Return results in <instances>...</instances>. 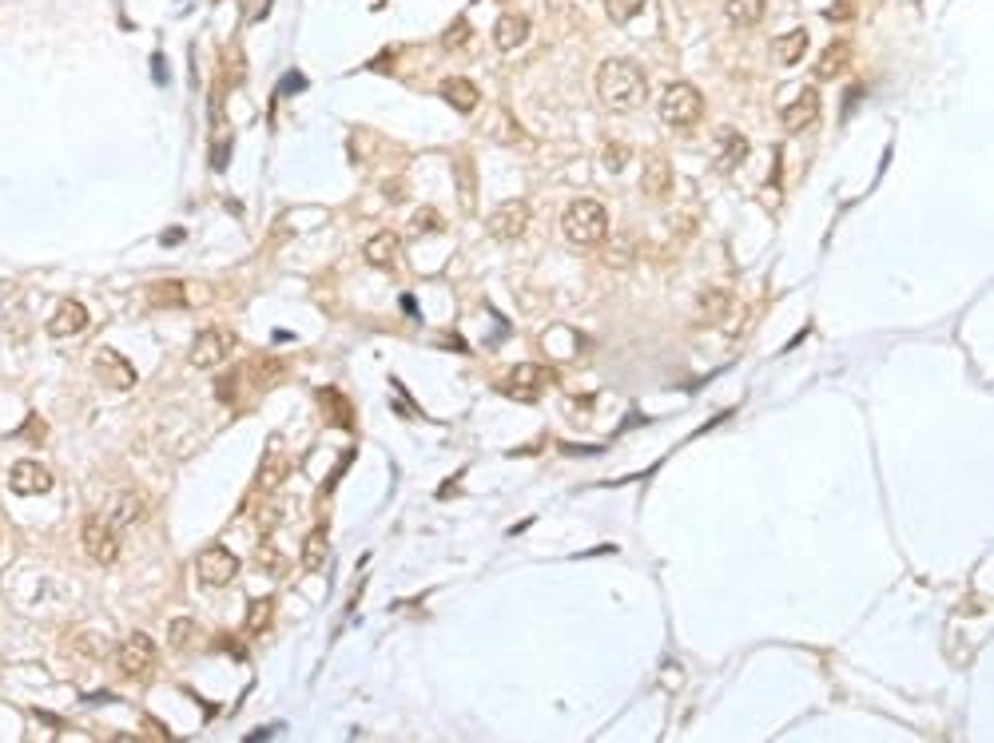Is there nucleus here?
Segmentation results:
<instances>
[{"label": "nucleus", "mask_w": 994, "mask_h": 743, "mask_svg": "<svg viewBox=\"0 0 994 743\" xmlns=\"http://www.w3.org/2000/svg\"><path fill=\"white\" fill-rule=\"evenodd\" d=\"M597 100L609 112H637L649 100V76L633 60H605L597 68Z\"/></svg>", "instance_id": "1"}, {"label": "nucleus", "mask_w": 994, "mask_h": 743, "mask_svg": "<svg viewBox=\"0 0 994 743\" xmlns=\"http://www.w3.org/2000/svg\"><path fill=\"white\" fill-rule=\"evenodd\" d=\"M561 231L577 247H597L609 235V211L597 199H573L561 215Z\"/></svg>", "instance_id": "2"}, {"label": "nucleus", "mask_w": 994, "mask_h": 743, "mask_svg": "<svg viewBox=\"0 0 994 743\" xmlns=\"http://www.w3.org/2000/svg\"><path fill=\"white\" fill-rule=\"evenodd\" d=\"M657 112H661V120L668 128H692V124L704 116V96H700L692 84L676 80V84H668L661 92Z\"/></svg>", "instance_id": "3"}, {"label": "nucleus", "mask_w": 994, "mask_h": 743, "mask_svg": "<svg viewBox=\"0 0 994 743\" xmlns=\"http://www.w3.org/2000/svg\"><path fill=\"white\" fill-rule=\"evenodd\" d=\"M116 672L124 680H148L156 672V640L148 632H132L116 648Z\"/></svg>", "instance_id": "4"}, {"label": "nucleus", "mask_w": 994, "mask_h": 743, "mask_svg": "<svg viewBox=\"0 0 994 743\" xmlns=\"http://www.w3.org/2000/svg\"><path fill=\"white\" fill-rule=\"evenodd\" d=\"M231 354H235V334L223 330V326L199 330L195 342H191V350H187V358H191L195 370H215V366H223Z\"/></svg>", "instance_id": "5"}, {"label": "nucleus", "mask_w": 994, "mask_h": 743, "mask_svg": "<svg viewBox=\"0 0 994 743\" xmlns=\"http://www.w3.org/2000/svg\"><path fill=\"white\" fill-rule=\"evenodd\" d=\"M80 541H84L88 561H96V565H116L120 561V537L104 517H84Z\"/></svg>", "instance_id": "6"}, {"label": "nucleus", "mask_w": 994, "mask_h": 743, "mask_svg": "<svg viewBox=\"0 0 994 743\" xmlns=\"http://www.w3.org/2000/svg\"><path fill=\"white\" fill-rule=\"evenodd\" d=\"M549 386H553V370H549V366H537V362H521V366H513L509 378H505V394L517 398V402H537Z\"/></svg>", "instance_id": "7"}, {"label": "nucleus", "mask_w": 994, "mask_h": 743, "mask_svg": "<svg viewBox=\"0 0 994 743\" xmlns=\"http://www.w3.org/2000/svg\"><path fill=\"white\" fill-rule=\"evenodd\" d=\"M195 573H199L203 585L223 589V585H231L239 577V557L231 549H223V545H211V549H203L195 557Z\"/></svg>", "instance_id": "8"}, {"label": "nucleus", "mask_w": 994, "mask_h": 743, "mask_svg": "<svg viewBox=\"0 0 994 743\" xmlns=\"http://www.w3.org/2000/svg\"><path fill=\"white\" fill-rule=\"evenodd\" d=\"M291 469H295V461H291V453L287 446L279 442V438H271L267 449H263V457H259V473H255V485H259V493H275L287 477H291Z\"/></svg>", "instance_id": "9"}, {"label": "nucleus", "mask_w": 994, "mask_h": 743, "mask_svg": "<svg viewBox=\"0 0 994 743\" xmlns=\"http://www.w3.org/2000/svg\"><path fill=\"white\" fill-rule=\"evenodd\" d=\"M92 370H96V378H100L104 386H112V390H132V386H136V366H132L120 350H112V346H100V350L92 354Z\"/></svg>", "instance_id": "10"}, {"label": "nucleus", "mask_w": 994, "mask_h": 743, "mask_svg": "<svg viewBox=\"0 0 994 743\" xmlns=\"http://www.w3.org/2000/svg\"><path fill=\"white\" fill-rule=\"evenodd\" d=\"M52 485H56V477H52V469L40 465V461H16V465L8 469V489L20 493V497H40V493H48Z\"/></svg>", "instance_id": "11"}, {"label": "nucleus", "mask_w": 994, "mask_h": 743, "mask_svg": "<svg viewBox=\"0 0 994 743\" xmlns=\"http://www.w3.org/2000/svg\"><path fill=\"white\" fill-rule=\"evenodd\" d=\"M529 223H533L529 207H525L521 199H509V203L494 207V215H490V235L501 239V243H513V239H521V235L529 231Z\"/></svg>", "instance_id": "12"}, {"label": "nucleus", "mask_w": 994, "mask_h": 743, "mask_svg": "<svg viewBox=\"0 0 994 743\" xmlns=\"http://www.w3.org/2000/svg\"><path fill=\"white\" fill-rule=\"evenodd\" d=\"M820 92L816 88H800L796 92V100H788L784 108H780V124L788 128V132H808L816 120H820Z\"/></svg>", "instance_id": "13"}, {"label": "nucleus", "mask_w": 994, "mask_h": 743, "mask_svg": "<svg viewBox=\"0 0 994 743\" xmlns=\"http://www.w3.org/2000/svg\"><path fill=\"white\" fill-rule=\"evenodd\" d=\"M672 183H676L672 163L653 151V155L645 159V167H641V191H645L649 199H668V195H672Z\"/></svg>", "instance_id": "14"}, {"label": "nucleus", "mask_w": 994, "mask_h": 743, "mask_svg": "<svg viewBox=\"0 0 994 743\" xmlns=\"http://www.w3.org/2000/svg\"><path fill=\"white\" fill-rule=\"evenodd\" d=\"M84 326H88V306L76 302V298H64V302L56 306V314L48 318V334H52V338H72V334H80Z\"/></svg>", "instance_id": "15"}, {"label": "nucleus", "mask_w": 994, "mask_h": 743, "mask_svg": "<svg viewBox=\"0 0 994 743\" xmlns=\"http://www.w3.org/2000/svg\"><path fill=\"white\" fill-rule=\"evenodd\" d=\"M525 40H529V20H525L521 12H505V16L494 24V44L501 52H513V48H521Z\"/></svg>", "instance_id": "16"}, {"label": "nucleus", "mask_w": 994, "mask_h": 743, "mask_svg": "<svg viewBox=\"0 0 994 743\" xmlns=\"http://www.w3.org/2000/svg\"><path fill=\"white\" fill-rule=\"evenodd\" d=\"M851 60H855L851 40H835V44L824 48V56H820V64H816V76H820V80H839V76L851 68Z\"/></svg>", "instance_id": "17"}, {"label": "nucleus", "mask_w": 994, "mask_h": 743, "mask_svg": "<svg viewBox=\"0 0 994 743\" xmlns=\"http://www.w3.org/2000/svg\"><path fill=\"white\" fill-rule=\"evenodd\" d=\"M804 52H808V32H804V28H792V32H784V36L772 40V60H776L780 68L800 64Z\"/></svg>", "instance_id": "18"}, {"label": "nucleus", "mask_w": 994, "mask_h": 743, "mask_svg": "<svg viewBox=\"0 0 994 743\" xmlns=\"http://www.w3.org/2000/svg\"><path fill=\"white\" fill-rule=\"evenodd\" d=\"M362 255H366L370 267H394L398 255H402V239H398L394 231H378V235L362 247Z\"/></svg>", "instance_id": "19"}, {"label": "nucleus", "mask_w": 994, "mask_h": 743, "mask_svg": "<svg viewBox=\"0 0 994 743\" xmlns=\"http://www.w3.org/2000/svg\"><path fill=\"white\" fill-rule=\"evenodd\" d=\"M442 100H446L454 112H474V108H478V100H482V92H478V84H474V80L450 76V80L442 84Z\"/></svg>", "instance_id": "20"}, {"label": "nucleus", "mask_w": 994, "mask_h": 743, "mask_svg": "<svg viewBox=\"0 0 994 743\" xmlns=\"http://www.w3.org/2000/svg\"><path fill=\"white\" fill-rule=\"evenodd\" d=\"M748 159V140L740 132H720L716 136V167L720 171H736Z\"/></svg>", "instance_id": "21"}, {"label": "nucleus", "mask_w": 994, "mask_h": 743, "mask_svg": "<svg viewBox=\"0 0 994 743\" xmlns=\"http://www.w3.org/2000/svg\"><path fill=\"white\" fill-rule=\"evenodd\" d=\"M732 314V295L724 291V287H708L700 302H696V318L700 322H708V326H716V322H724Z\"/></svg>", "instance_id": "22"}, {"label": "nucleus", "mask_w": 994, "mask_h": 743, "mask_svg": "<svg viewBox=\"0 0 994 743\" xmlns=\"http://www.w3.org/2000/svg\"><path fill=\"white\" fill-rule=\"evenodd\" d=\"M327 549H331V533H327V525L311 529V533H307V541H303V569H307V573H319V569H323V561H327Z\"/></svg>", "instance_id": "23"}, {"label": "nucleus", "mask_w": 994, "mask_h": 743, "mask_svg": "<svg viewBox=\"0 0 994 743\" xmlns=\"http://www.w3.org/2000/svg\"><path fill=\"white\" fill-rule=\"evenodd\" d=\"M764 8H768V0H728V4H724V16H728V24H736V28H752V24L764 20Z\"/></svg>", "instance_id": "24"}, {"label": "nucleus", "mask_w": 994, "mask_h": 743, "mask_svg": "<svg viewBox=\"0 0 994 743\" xmlns=\"http://www.w3.org/2000/svg\"><path fill=\"white\" fill-rule=\"evenodd\" d=\"M144 513H148L144 493H124V497H116V513H112V521H116L120 529H128V525L144 521Z\"/></svg>", "instance_id": "25"}, {"label": "nucleus", "mask_w": 994, "mask_h": 743, "mask_svg": "<svg viewBox=\"0 0 994 743\" xmlns=\"http://www.w3.org/2000/svg\"><path fill=\"white\" fill-rule=\"evenodd\" d=\"M187 287L183 283H175V279H167V283H156L152 291H148V302L152 306H187Z\"/></svg>", "instance_id": "26"}, {"label": "nucleus", "mask_w": 994, "mask_h": 743, "mask_svg": "<svg viewBox=\"0 0 994 743\" xmlns=\"http://www.w3.org/2000/svg\"><path fill=\"white\" fill-rule=\"evenodd\" d=\"M271 616H275V600H271V596H263V600H251V608H247V636H259V632H267Z\"/></svg>", "instance_id": "27"}, {"label": "nucleus", "mask_w": 994, "mask_h": 743, "mask_svg": "<svg viewBox=\"0 0 994 743\" xmlns=\"http://www.w3.org/2000/svg\"><path fill=\"white\" fill-rule=\"evenodd\" d=\"M645 4H649V0H605V12H609V20L629 24V20H637V16L645 12Z\"/></svg>", "instance_id": "28"}, {"label": "nucleus", "mask_w": 994, "mask_h": 743, "mask_svg": "<svg viewBox=\"0 0 994 743\" xmlns=\"http://www.w3.org/2000/svg\"><path fill=\"white\" fill-rule=\"evenodd\" d=\"M414 235H434V231H442V215L434 211V207H422V211H414Z\"/></svg>", "instance_id": "29"}, {"label": "nucleus", "mask_w": 994, "mask_h": 743, "mask_svg": "<svg viewBox=\"0 0 994 743\" xmlns=\"http://www.w3.org/2000/svg\"><path fill=\"white\" fill-rule=\"evenodd\" d=\"M255 561H259V565H263V569H267L271 577H283V573H287V565H283V557L275 553V545H271V541H263V545H259Z\"/></svg>", "instance_id": "30"}, {"label": "nucleus", "mask_w": 994, "mask_h": 743, "mask_svg": "<svg viewBox=\"0 0 994 743\" xmlns=\"http://www.w3.org/2000/svg\"><path fill=\"white\" fill-rule=\"evenodd\" d=\"M195 636V624L187 620V616H179V620H171V628H167V644L179 652V648H187V640Z\"/></svg>", "instance_id": "31"}, {"label": "nucleus", "mask_w": 994, "mask_h": 743, "mask_svg": "<svg viewBox=\"0 0 994 743\" xmlns=\"http://www.w3.org/2000/svg\"><path fill=\"white\" fill-rule=\"evenodd\" d=\"M470 40V20H454V28H450V36L442 40L446 48H462Z\"/></svg>", "instance_id": "32"}, {"label": "nucleus", "mask_w": 994, "mask_h": 743, "mask_svg": "<svg viewBox=\"0 0 994 743\" xmlns=\"http://www.w3.org/2000/svg\"><path fill=\"white\" fill-rule=\"evenodd\" d=\"M605 159H609V171H621L625 167V148H605Z\"/></svg>", "instance_id": "33"}, {"label": "nucleus", "mask_w": 994, "mask_h": 743, "mask_svg": "<svg viewBox=\"0 0 994 743\" xmlns=\"http://www.w3.org/2000/svg\"><path fill=\"white\" fill-rule=\"evenodd\" d=\"M847 12H851V4H847V0H839V4H835V8H831L828 16H831V20H843V16H847Z\"/></svg>", "instance_id": "34"}]
</instances>
